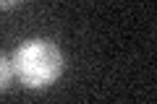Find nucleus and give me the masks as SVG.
<instances>
[{"label":"nucleus","instance_id":"1","mask_svg":"<svg viewBox=\"0 0 157 104\" xmlns=\"http://www.w3.org/2000/svg\"><path fill=\"white\" fill-rule=\"evenodd\" d=\"M11 65L13 73L21 78V83L32 88H42V86H50L63 73V55L47 39H29L26 44L16 49Z\"/></svg>","mask_w":157,"mask_h":104},{"label":"nucleus","instance_id":"2","mask_svg":"<svg viewBox=\"0 0 157 104\" xmlns=\"http://www.w3.org/2000/svg\"><path fill=\"white\" fill-rule=\"evenodd\" d=\"M11 73H13V65L6 60V57L0 55V91L8 86V81H11Z\"/></svg>","mask_w":157,"mask_h":104},{"label":"nucleus","instance_id":"3","mask_svg":"<svg viewBox=\"0 0 157 104\" xmlns=\"http://www.w3.org/2000/svg\"><path fill=\"white\" fill-rule=\"evenodd\" d=\"M18 0H0V8H11V5H16Z\"/></svg>","mask_w":157,"mask_h":104}]
</instances>
